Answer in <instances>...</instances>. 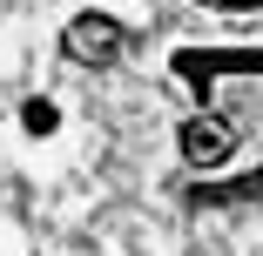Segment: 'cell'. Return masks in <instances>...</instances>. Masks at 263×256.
<instances>
[{
    "mask_svg": "<svg viewBox=\"0 0 263 256\" xmlns=\"http://www.w3.org/2000/svg\"><path fill=\"white\" fill-rule=\"evenodd\" d=\"M61 47H68V61H81V68H108V61H122L128 34H122L115 14H74L68 34H61Z\"/></svg>",
    "mask_w": 263,
    "mask_h": 256,
    "instance_id": "6da1fadb",
    "label": "cell"
},
{
    "mask_svg": "<svg viewBox=\"0 0 263 256\" xmlns=\"http://www.w3.org/2000/svg\"><path fill=\"white\" fill-rule=\"evenodd\" d=\"M176 148H182V162H189V169H216L230 148H236V135H230V122H223V115H189Z\"/></svg>",
    "mask_w": 263,
    "mask_h": 256,
    "instance_id": "7a4b0ae2",
    "label": "cell"
},
{
    "mask_svg": "<svg viewBox=\"0 0 263 256\" xmlns=\"http://www.w3.org/2000/svg\"><path fill=\"white\" fill-rule=\"evenodd\" d=\"M196 202H202V209H209V202H263V169L236 175V182H209V189H196Z\"/></svg>",
    "mask_w": 263,
    "mask_h": 256,
    "instance_id": "3957f363",
    "label": "cell"
},
{
    "mask_svg": "<svg viewBox=\"0 0 263 256\" xmlns=\"http://www.w3.org/2000/svg\"><path fill=\"white\" fill-rule=\"evenodd\" d=\"M54 122H61V108H54L47 94H34L27 108H21V128H27V135H54Z\"/></svg>",
    "mask_w": 263,
    "mask_h": 256,
    "instance_id": "277c9868",
    "label": "cell"
}]
</instances>
